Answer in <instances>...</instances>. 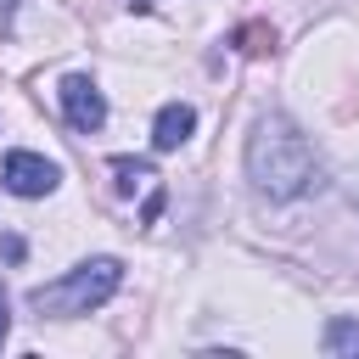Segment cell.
I'll list each match as a JSON object with an SVG mask.
<instances>
[{"instance_id":"6da1fadb","label":"cell","mask_w":359,"mask_h":359,"mask_svg":"<svg viewBox=\"0 0 359 359\" xmlns=\"http://www.w3.org/2000/svg\"><path fill=\"white\" fill-rule=\"evenodd\" d=\"M247 174L264 196L275 202H292V196H309L320 185V163H314V146L297 135V123L286 118H264L247 140Z\"/></svg>"},{"instance_id":"7a4b0ae2","label":"cell","mask_w":359,"mask_h":359,"mask_svg":"<svg viewBox=\"0 0 359 359\" xmlns=\"http://www.w3.org/2000/svg\"><path fill=\"white\" fill-rule=\"evenodd\" d=\"M118 280H123V264H118V258H90V264L67 269L62 280L34 286V292H28V309H34V314H50V320H73V314L101 309V303L118 292Z\"/></svg>"},{"instance_id":"3957f363","label":"cell","mask_w":359,"mask_h":359,"mask_svg":"<svg viewBox=\"0 0 359 359\" xmlns=\"http://www.w3.org/2000/svg\"><path fill=\"white\" fill-rule=\"evenodd\" d=\"M0 174H6V191L11 196H50L56 180H62V168L50 157H39V151H11Z\"/></svg>"},{"instance_id":"277c9868","label":"cell","mask_w":359,"mask_h":359,"mask_svg":"<svg viewBox=\"0 0 359 359\" xmlns=\"http://www.w3.org/2000/svg\"><path fill=\"white\" fill-rule=\"evenodd\" d=\"M62 112H67V123H73L79 135H90V129L107 123V95L95 90V79L73 73V79H62Z\"/></svg>"},{"instance_id":"5b68a950","label":"cell","mask_w":359,"mask_h":359,"mask_svg":"<svg viewBox=\"0 0 359 359\" xmlns=\"http://www.w3.org/2000/svg\"><path fill=\"white\" fill-rule=\"evenodd\" d=\"M191 129H196V112H191L185 101H168V107L157 112V123H151V146H157V151H174V146L191 140Z\"/></svg>"},{"instance_id":"8992f818","label":"cell","mask_w":359,"mask_h":359,"mask_svg":"<svg viewBox=\"0 0 359 359\" xmlns=\"http://www.w3.org/2000/svg\"><path fill=\"white\" fill-rule=\"evenodd\" d=\"M112 174H118V191L151 185V163H140V157H112Z\"/></svg>"},{"instance_id":"52a82bcc","label":"cell","mask_w":359,"mask_h":359,"mask_svg":"<svg viewBox=\"0 0 359 359\" xmlns=\"http://www.w3.org/2000/svg\"><path fill=\"white\" fill-rule=\"evenodd\" d=\"M325 348L331 353H359V325L353 320H331L325 325Z\"/></svg>"},{"instance_id":"ba28073f","label":"cell","mask_w":359,"mask_h":359,"mask_svg":"<svg viewBox=\"0 0 359 359\" xmlns=\"http://www.w3.org/2000/svg\"><path fill=\"white\" fill-rule=\"evenodd\" d=\"M241 50H264V28H241Z\"/></svg>"},{"instance_id":"9c48e42d","label":"cell","mask_w":359,"mask_h":359,"mask_svg":"<svg viewBox=\"0 0 359 359\" xmlns=\"http://www.w3.org/2000/svg\"><path fill=\"white\" fill-rule=\"evenodd\" d=\"M6 325H11V320H6V292H0V342H6Z\"/></svg>"},{"instance_id":"30bf717a","label":"cell","mask_w":359,"mask_h":359,"mask_svg":"<svg viewBox=\"0 0 359 359\" xmlns=\"http://www.w3.org/2000/svg\"><path fill=\"white\" fill-rule=\"evenodd\" d=\"M129 6H135V11H146V6H151V0H129Z\"/></svg>"}]
</instances>
